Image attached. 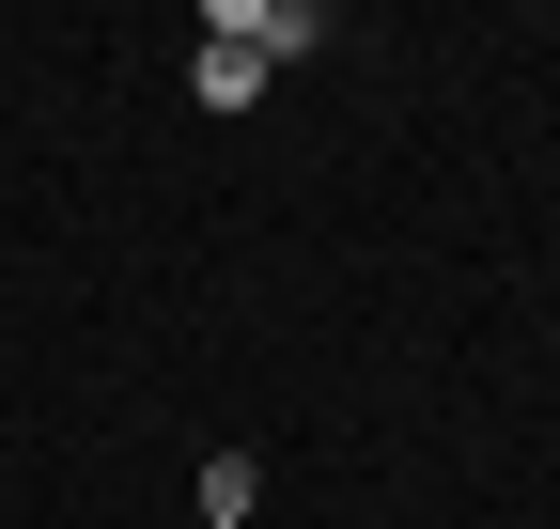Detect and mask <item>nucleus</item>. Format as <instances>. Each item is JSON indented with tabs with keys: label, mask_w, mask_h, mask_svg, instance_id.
<instances>
[{
	"label": "nucleus",
	"mask_w": 560,
	"mask_h": 529,
	"mask_svg": "<svg viewBox=\"0 0 560 529\" xmlns=\"http://www.w3.org/2000/svg\"><path fill=\"white\" fill-rule=\"evenodd\" d=\"M187 94H202V109H249V94H265V62H249V47H219V32H202V47H187Z\"/></svg>",
	"instance_id": "2"
},
{
	"label": "nucleus",
	"mask_w": 560,
	"mask_h": 529,
	"mask_svg": "<svg viewBox=\"0 0 560 529\" xmlns=\"http://www.w3.org/2000/svg\"><path fill=\"white\" fill-rule=\"evenodd\" d=\"M202 32H219V47H249V62H296V47H327V16H312V0H219Z\"/></svg>",
	"instance_id": "1"
},
{
	"label": "nucleus",
	"mask_w": 560,
	"mask_h": 529,
	"mask_svg": "<svg viewBox=\"0 0 560 529\" xmlns=\"http://www.w3.org/2000/svg\"><path fill=\"white\" fill-rule=\"evenodd\" d=\"M249 498H265V468H249V451H219V468H202V529H234Z\"/></svg>",
	"instance_id": "3"
}]
</instances>
